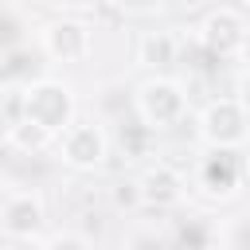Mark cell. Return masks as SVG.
Wrapping results in <instances>:
<instances>
[{"label": "cell", "mask_w": 250, "mask_h": 250, "mask_svg": "<svg viewBox=\"0 0 250 250\" xmlns=\"http://www.w3.org/2000/svg\"><path fill=\"white\" fill-rule=\"evenodd\" d=\"M20 117L59 137L74 121V90L59 78H31L27 86H20Z\"/></svg>", "instance_id": "obj_1"}, {"label": "cell", "mask_w": 250, "mask_h": 250, "mask_svg": "<svg viewBox=\"0 0 250 250\" xmlns=\"http://www.w3.org/2000/svg\"><path fill=\"white\" fill-rule=\"evenodd\" d=\"M133 113H137L148 129H172V125H180L184 113H188V94H184L180 82L156 74V78H148V82L137 86V94H133Z\"/></svg>", "instance_id": "obj_2"}, {"label": "cell", "mask_w": 250, "mask_h": 250, "mask_svg": "<svg viewBox=\"0 0 250 250\" xmlns=\"http://www.w3.org/2000/svg\"><path fill=\"white\" fill-rule=\"evenodd\" d=\"M246 39H250V27L238 8H227V4L211 8L199 23V43L215 62H234L246 51Z\"/></svg>", "instance_id": "obj_3"}, {"label": "cell", "mask_w": 250, "mask_h": 250, "mask_svg": "<svg viewBox=\"0 0 250 250\" xmlns=\"http://www.w3.org/2000/svg\"><path fill=\"white\" fill-rule=\"evenodd\" d=\"M55 148H59V160L66 168H78V172H94L105 164L109 156V137L98 121H70L59 137H55Z\"/></svg>", "instance_id": "obj_4"}, {"label": "cell", "mask_w": 250, "mask_h": 250, "mask_svg": "<svg viewBox=\"0 0 250 250\" xmlns=\"http://www.w3.org/2000/svg\"><path fill=\"white\" fill-rule=\"evenodd\" d=\"M43 223H47V211H43V199L35 191H23V188H8L4 191L0 230H4L8 242H31V246H39Z\"/></svg>", "instance_id": "obj_5"}, {"label": "cell", "mask_w": 250, "mask_h": 250, "mask_svg": "<svg viewBox=\"0 0 250 250\" xmlns=\"http://www.w3.org/2000/svg\"><path fill=\"white\" fill-rule=\"evenodd\" d=\"M199 133L207 145H227V148H242L250 137V113L246 102L238 98H215L207 102L203 117H199Z\"/></svg>", "instance_id": "obj_6"}, {"label": "cell", "mask_w": 250, "mask_h": 250, "mask_svg": "<svg viewBox=\"0 0 250 250\" xmlns=\"http://www.w3.org/2000/svg\"><path fill=\"white\" fill-rule=\"evenodd\" d=\"M246 176V160L238 148H227V145H211V152L199 160V188L215 199H227L238 191Z\"/></svg>", "instance_id": "obj_7"}, {"label": "cell", "mask_w": 250, "mask_h": 250, "mask_svg": "<svg viewBox=\"0 0 250 250\" xmlns=\"http://www.w3.org/2000/svg\"><path fill=\"white\" fill-rule=\"evenodd\" d=\"M94 47V35L82 20H51L39 31V51L55 62H82Z\"/></svg>", "instance_id": "obj_8"}, {"label": "cell", "mask_w": 250, "mask_h": 250, "mask_svg": "<svg viewBox=\"0 0 250 250\" xmlns=\"http://www.w3.org/2000/svg\"><path fill=\"white\" fill-rule=\"evenodd\" d=\"M184 199V180L172 164H152L141 176V203L148 207H172Z\"/></svg>", "instance_id": "obj_9"}, {"label": "cell", "mask_w": 250, "mask_h": 250, "mask_svg": "<svg viewBox=\"0 0 250 250\" xmlns=\"http://www.w3.org/2000/svg\"><path fill=\"white\" fill-rule=\"evenodd\" d=\"M176 35L172 31H145L137 39V62L148 70H168L176 62Z\"/></svg>", "instance_id": "obj_10"}, {"label": "cell", "mask_w": 250, "mask_h": 250, "mask_svg": "<svg viewBox=\"0 0 250 250\" xmlns=\"http://www.w3.org/2000/svg\"><path fill=\"white\" fill-rule=\"evenodd\" d=\"M39 70V55L20 43V47H4V62H0V78H4V90L8 86H27Z\"/></svg>", "instance_id": "obj_11"}, {"label": "cell", "mask_w": 250, "mask_h": 250, "mask_svg": "<svg viewBox=\"0 0 250 250\" xmlns=\"http://www.w3.org/2000/svg\"><path fill=\"white\" fill-rule=\"evenodd\" d=\"M0 43L4 47H20L23 43V23H20V12L8 4V12H4V27H0Z\"/></svg>", "instance_id": "obj_12"}, {"label": "cell", "mask_w": 250, "mask_h": 250, "mask_svg": "<svg viewBox=\"0 0 250 250\" xmlns=\"http://www.w3.org/2000/svg\"><path fill=\"white\" fill-rule=\"evenodd\" d=\"M176 242L203 246V242H207V230H203V227H195V223H188V227H180V230H176Z\"/></svg>", "instance_id": "obj_13"}, {"label": "cell", "mask_w": 250, "mask_h": 250, "mask_svg": "<svg viewBox=\"0 0 250 250\" xmlns=\"http://www.w3.org/2000/svg\"><path fill=\"white\" fill-rule=\"evenodd\" d=\"M227 246H250V223H246V219L234 223V230L227 234Z\"/></svg>", "instance_id": "obj_14"}, {"label": "cell", "mask_w": 250, "mask_h": 250, "mask_svg": "<svg viewBox=\"0 0 250 250\" xmlns=\"http://www.w3.org/2000/svg\"><path fill=\"white\" fill-rule=\"evenodd\" d=\"M121 12H152V8H160V0H113Z\"/></svg>", "instance_id": "obj_15"}]
</instances>
